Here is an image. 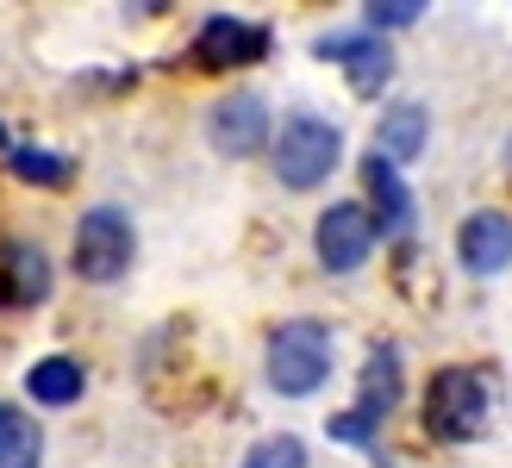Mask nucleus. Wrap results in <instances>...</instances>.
I'll return each mask as SVG.
<instances>
[{"label": "nucleus", "instance_id": "2eb2a0df", "mask_svg": "<svg viewBox=\"0 0 512 468\" xmlns=\"http://www.w3.org/2000/svg\"><path fill=\"white\" fill-rule=\"evenodd\" d=\"M44 462V431L25 412H0V468H38Z\"/></svg>", "mask_w": 512, "mask_h": 468}, {"label": "nucleus", "instance_id": "9b49d317", "mask_svg": "<svg viewBox=\"0 0 512 468\" xmlns=\"http://www.w3.org/2000/svg\"><path fill=\"white\" fill-rule=\"evenodd\" d=\"M50 294V263L38 244H7L0 256V300L7 306H38Z\"/></svg>", "mask_w": 512, "mask_h": 468}, {"label": "nucleus", "instance_id": "7ed1b4c3", "mask_svg": "<svg viewBox=\"0 0 512 468\" xmlns=\"http://www.w3.org/2000/svg\"><path fill=\"white\" fill-rule=\"evenodd\" d=\"M338 156H344L338 125H325L319 113L281 119V132H275V175L288 181V188H319V181L338 169Z\"/></svg>", "mask_w": 512, "mask_h": 468}, {"label": "nucleus", "instance_id": "6e6552de", "mask_svg": "<svg viewBox=\"0 0 512 468\" xmlns=\"http://www.w3.org/2000/svg\"><path fill=\"white\" fill-rule=\"evenodd\" d=\"M456 256H463L469 275H500V269H512V219L494 213V206L469 213L463 231H456Z\"/></svg>", "mask_w": 512, "mask_h": 468}, {"label": "nucleus", "instance_id": "a211bd4d", "mask_svg": "<svg viewBox=\"0 0 512 468\" xmlns=\"http://www.w3.org/2000/svg\"><path fill=\"white\" fill-rule=\"evenodd\" d=\"M369 13V32H381V25H413L425 7L419 0H375V7H363Z\"/></svg>", "mask_w": 512, "mask_h": 468}, {"label": "nucleus", "instance_id": "39448f33", "mask_svg": "<svg viewBox=\"0 0 512 468\" xmlns=\"http://www.w3.org/2000/svg\"><path fill=\"white\" fill-rule=\"evenodd\" d=\"M313 250H319V263L331 275H350V269H363L369 263V250H375V219H369V206L363 200H331L319 225H313Z\"/></svg>", "mask_w": 512, "mask_h": 468}, {"label": "nucleus", "instance_id": "412c9836", "mask_svg": "<svg viewBox=\"0 0 512 468\" xmlns=\"http://www.w3.org/2000/svg\"><path fill=\"white\" fill-rule=\"evenodd\" d=\"M506 163H512V150H506Z\"/></svg>", "mask_w": 512, "mask_h": 468}, {"label": "nucleus", "instance_id": "aec40b11", "mask_svg": "<svg viewBox=\"0 0 512 468\" xmlns=\"http://www.w3.org/2000/svg\"><path fill=\"white\" fill-rule=\"evenodd\" d=\"M0 150H7V132H0Z\"/></svg>", "mask_w": 512, "mask_h": 468}, {"label": "nucleus", "instance_id": "1a4fd4ad", "mask_svg": "<svg viewBox=\"0 0 512 468\" xmlns=\"http://www.w3.org/2000/svg\"><path fill=\"white\" fill-rule=\"evenodd\" d=\"M263 138H269L263 94H232V100H219V107H213V150L250 156V150H263Z\"/></svg>", "mask_w": 512, "mask_h": 468}, {"label": "nucleus", "instance_id": "4468645a", "mask_svg": "<svg viewBox=\"0 0 512 468\" xmlns=\"http://www.w3.org/2000/svg\"><path fill=\"white\" fill-rule=\"evenodd\" d=\"M25 394H32L38 406H69V400H82V362H75V356H44V362H32Z\"/></svg>", "mask_w": 512, "mask_h": 468}, {"label": "nucleus", "instance_id": "f257e3e1", "mask_svg": "<svg viewBox=\"0 0 512 468\" xmlns=\"http://www.w3.org/2000/svg\"><path fill=\"white\" fill-rule=\"evenodd\" d=\"M488 381L475 369H438L425 387V431L438 444H475L488 431Z\"/></svg>", "mask_w": 512, "mask_h": 468}, {"label": "nucleus", "instance_id": "f3484780", "mask_svg": "<svg viewBox=\"0 0 512 468\" xmlns=\"http://www.w3.org/2000/svg\"><path fill=\"white\" fill-rule=\"evenodd\" d=\"M244 468H306V444L300 437H263V444L244 456Z\"/></svg>", "mask_w": 512, "mask_h": 468}, {"label": "nucleus", "instance_id": "20e7f679", "mask_svg": "<svg viewBox=\"0 0 512 468\" xmlns=\"http://www.w3.org/2000/svg\"><path fill=\"white\" fill-rule=\"evenodd\" d=\"M132 256H138V231L119 206L82 213V225H75V269H82V281H119L132 269Z\"/></svg>", "mask_w": 512, "mask_h": 468}, {"label": "nucleus", "instance_id": "ddd939ff", "mask_svg": "<svg viewBox=\"0 0 512 468\" xmlns=\"http://www.w3.org/2000/svg\"><path fill=\"white\" fill-rule=\"evenodd\" d=\"M425 150V107H413V100H400L394 113H381V132H375V156L381 163H413V156Z\"/></svg>", "mask_w": 512, "mask_h": 468}, {"label": "nucleus", "instance_id": "9d476101", "mask_svg": "<svg viewBox=\"0 0 512 468\" xmlns=\"http://www.w3.org/2000/svg\"><path fill=\"white\" fill-rule=\"evenodd\" d=\"M363 181H369V219L381 238H400L406 225H413V194H406V181L394 163H381V156L369 150V163H363Z\"/></svg>", "mask_w": 512, "mask_h": 468}, {"label": "nucleus", "instance_id": "f03ea898", "mask_svg": "<svg viewBox=\"0 0 512 468\" xmlns=\"http://www.w3.org/2000/svg\"><path fill=\"white\" fill-rule=\"evenodd\" d=\"M331 375V331L319 319H294V325H281L269 337V387L275 394H313V387H325Z\"/></svg>", "mask_w": 512, "mask_h": 468}, {"label": "nucleus", "instance_id": "f8f14e48", "mask_svg": "<svg viewBox=\"0 0 512 468\" xmlns=\"http://www.w3.org/2000/svg\"><path fill=\"white\" fill-rule=\"evenodd\" d=\"M394 406H400V350L394 344H375L369 362H363V400H356V412L381 425Z\"/></svg>", "mask_w": 512, "mask_h": 468}, {"label": "nucleus", "instance_id": "423d86ee", "mask_svg": "<svg viewBox=\"0 0 512 468\" xmlns=\"http://www.w3.org/2000/svg\"><path fill=\"white\" fill-rule=\"evenodd\" d=\"M269 50V32L250 19H232V13H213L194 38V63L200 69H244V63H263Z\"/></svg>", "mask_w": 512, "mask_h": 468}, {"label": "nucleus", "instance_id": "dca6fc26", "mask_svg": "<svg viewBox=\"0 0 512 468\" xmlns=\"http://www.w3.org/2000/svg\"><path fill=\"white\" fill-rule=\"evenodd\" d=\"M13 169H19L25 181L57 188V181H69V156H57V150H13Z\"/></svg>", "mask_w": 512, "mask_h": 468}, {"label": "nucleus", "instance_id": "6ab92c4d", "mask_svg": "<svg viewBox=\"0 0 512 468\" xmlns=\"http://www.w3.org/2000/svg\"><path fill=\"white\" fill-rule=\"evenodd\" d=\"M331 437H338V444H369L375 437V419H363V412H338V419H331Z\"/></svg>", "mask_w": 512, "mask_h": 468}, {"label": "nucleus", "instance_id": "0eeeda50", "mask_svg": "<svg viewBox=\"0 0 512 468\" xmlns=\"http://www.w3.org/2000/svg\"><path fill=\"white\" fill-rule=\"evenodd\" d=\"M319 57L344 63L356 94H381V88H388V75H394V57H388V44H381L375 32H325L319 38Z\"/></svg>", "mask_w": 512, "mask_h": 468}, {"label": "nucleus", "instance_id": "4be33fe9", "mask_svg": "<svg viewBox=\"0 0 512 468\" xmlns=\"http://www.w3.org/2000/svg\"><path fill=\"white\" fill-rule=\"evenodd\" d=\"M0 412H7V406H0Z\"/></svg>", "mask_w": 512, "mask_h": 468}]
</instances>
